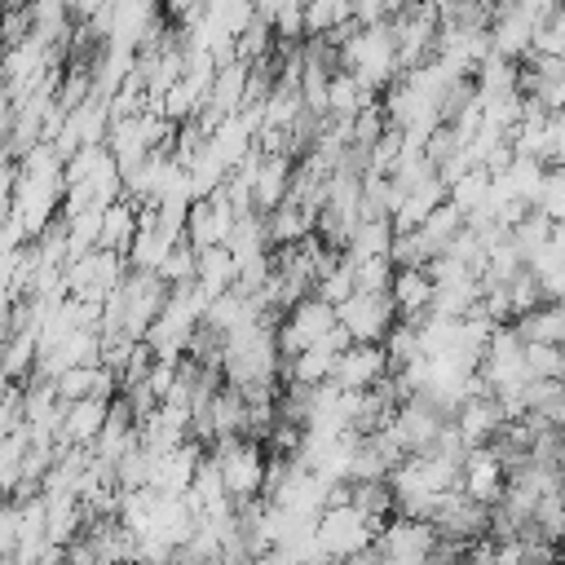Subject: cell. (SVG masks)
I'll list each match as a JSON object with an SVG mask.
<instances>
[{
  "mask_svg": "<svg viewBox=\"0 0 565 565\" xmlns=\"http://www.w3.org/2000/svg\"><path fill=\"white\" fill-rule=\"evenodd\" d=\"M207 565H221V561H207Z\"/></svg>",
  "mask_w": 565,
  "mask_h": 565,
  "instance_id": "4dcf8cb0",
  "label": "cell"
},
{
  "mask_svg": "<svg viewBox=\"0 0 565 565\" xmlns=\"http://www.w3.org/2000/svg\"><path fill=\"white\" fill-rule=\"evenodd\" d=\"M433 530L441 543H455V547H468L477 539L490 534V503H477L472 494H463L459 486L446 490L433 508Z\"/></svg>",
  "mask_w": 565,
  "mask_h": 565,
  "instance_id": "9c48e42d",
  "label": "cell"
},
{
  "mask_svg": "<svg viewBox=\"0 0 565 565\" xmlns=\"http://www.w3.org/2000/svg\"><path fill=\"white\" fill-rule=\"evenodd\" d=\"M221 468V486L234 503H252V499H265V481H269V455L260 441L252 437H225L207 450Z\"/></svg>",
  "mask_w": 565,
  "mask_h": 565,
  "instance_id": "7a4b0ae2",
  "label": "cell"
},
{
  "mask_svg": "<svg viewBox=\"0 0 565 565\" xmlns=\"http://www.w3.org/2000/svg\"><path fill=\"white\" fill-rule=\"evenodd\" d=\"M203 455H207V450H203L199 441H181L177 450L154 455L150 490H159V494H185L190 481H194V472H199V463H203Z\"/></svg>",
  "mask_w": 565,
  "mask_h": 565,
  "instance_id": "4fadbf2b",
  "label": "cell"
},
{
  "mask_svg": "<svg viewBox=\"0 0 565 565\" xmlns=\"http://www.w3.org/2000/svg\"><path fill=\"white\" fill-rule=\"evenodd\" d=\"M503 486H508V468L494 459V450L490 446L468 450V459L459 468V490L472 494L477 503H494L503 494Z\"/></svg>",
  "mask_w": 565,
  "mask_h": 565,
  "instance_id": "5bb4252c",
  "label": "cell"
},
{
  "mask_svg": "<svg viewBox=\"0 0 565 565\" xmlns=\"http://www.w3.org/2000/svg\"><path fill=\"white\" fill-rule=\"evenodd\" d=\"M393 274H397V265L388 256H371V260H358L353 265V287L358 291H388Z\"/></svg>",
  "mask_w": 565,
  "mask_h": 565,
  "instance_id": "cb8c5ba5",
  "label": "cell"
},
{
  "mask_svg": "<svg viewBox=\"0 0 565 565\" xmlns=\"http://www.w3.org/2000/svg\"><path fill=\"white\" fill-rule=\"evenodd\" d=\"M252 565H296V561H291L287 552H278V547H269V552H260V556H256Z\"/></svg>",
  "mask_w": 565,
  "mask_h": 565,
  "instance_id": "4316f807",
  "label": "cell"
},
{
  "mask_svg": "<svg viewBox=\"0 0 565 565\" xmlns=\"http://www.w3.org/2000/svg\"><path fill=\"white\" fill-rule=\"evenodd\" d=\"M234 207L225 203V194L216 190V194H203V199H194L190 203V212H185V243L194 247V252H207V247H225V238H230V230H234Z\"/></svg>",
  "mask_w": 565,
  "mask_h": 565,
  "instance_id": "8fae6325",
  "label": "cell"
},
{
  "mask_svg": "<svg viewBox=\"0 0 565 565\" xmlns=\"http://www.w3.org/2000/svg\"><path fill=\"white\" fill-rule=\"evenodd\" d=\"M106 146H79L71 159H66V168H62V185H79V181H93V172L106 163Z\"/></svg>",
  "mask_w": 565,
  "mask_h": 565,
  "instance_id": "603a6c76",
  "label": "cell"
},
{
  "mask_svg": "<svg viewBox=\"0 0 565 565\" xmlns=\"http://www.w3.org/2000/svg\"><path fill=\"white\" fill-rule=\"evenodd\" d=\"M194 282L216 300V296H225V291H234V282H238V260L230 256V247H207V252H199V274H194Z\"/></svg>",
  "mask_w": 565,
  "mask_h": 565,
  "instance_id": "ffe728a7",
  "label": "cell"
},
{
  "mask_svg": "<svg viewBox=\"0 0 565 565\" xmlns=\"http://www.w3.org/2000/svg\"><path fill=\"white\" fill-rule=\"evenodd\" d=\"M393 238H397L393 216H362L358 230H353L349 243H344V256H349L353 265H358V260H371V256H388V252H393Z\"/></svg>",
  "mask_w": 565,
  "mask_h": 565,
  "instance_id": "e0dca14e",
  "label": "cell"
},
{
  "mask_svg": "<svg viewBox=\"0 0 565 565\" xmlns=\"http://www.w3.org/2000/svg\"><path fill=\"white\" fill-rule=\"evenodd\" d=\"M556 472H561V481H565V437H561V455H556Z\"/></svg>",
  "mask_w": 565,
  "mask_h": 565,
  "instance_id": "f1b7e54d",
  "label": "cell"
},
{
  "mask_svg": "<svg viewBox=\"0 0 565 565\" xmlns=\"http://www.w3.org/2000/svg\"><path fill=\"white\" fill-rule=\"evenodd\" d=\"M388 296H393V309L402 322H424L428 309H433V278L428 269H415V265H402L388 282Z\"/></svg>",
  "mask_w": 565,
  "mask_h": 565,
  "instance_id": "9a60e30c",
  "label": "cell"
},
{
  "mask_svg": "<svg viewBox=\"0 0 565 565\" xmlns=\"http://www.w3.org/2000/svg\"><path fill=\"white\" fill-rule=\"evenodd\" d=\"M137 230H141V207H137L132 199H119V203H110V207L102 212V243H97V247H110V252L128 256Z\"/></svg>",
  "mask_w": 565,
  "mask_h": 565,
  "instance_id": "d6986e66",
  "label": "cell"
},
{
  "mask_svg": "<svg viewBox=\"0 0 565 565\" xmlns=\"http://www.w3.org/2000/svg\"><path fill=\"white\" fill-rule=\"evenodd\" d=\"M194 274H199V252H194L190 243H177V247L168 252V260L159 265V278L168 282V291L194 282Z\"/></svg>",
  "mask_w": 565,
  "mask_h": 565,
  "instance_id": "7402d4cb",
  "label": "cell"
},
{
  "mask_svg": "<svg viewBox=\"0 0 565 565\" xmlns=\"http://www.w3.org/2000/svg\"><path fill=\"white\" fill-rule=\"evenodd\" d=\"M110 402H115V397H79V402H66V406H62L57 446H79V450H88V446L102 437L106 419H110Z\"/></svg>",
  "mask_w": 565,
  "mask_h": 565,
  "instance_id": "7c38bea8",
  "label": "cell"
},
{
  "mask_svg": "<svg viewBox=\"0 0 565 565\" xmlns=\"http://www.w3.org/2000/svg\"><path fill=\"white\" fill-rule=\"evenodd\" d=\"M335 331V305H327L318 291H309L305 300H296L282 318H278V353L296 358L305 349H313L318 340H327Z\"/></svg>",
  "mask_w": 565,
  "mask_h": 565,
  "instance_id": "52a82bcc",
  "label": "cell"
},
{
  "mask_svg": "<svg viewBox=\"0 0 565 565\" xmlns=\"http://www.w3.org/2000/svg\"><path fill=\"white\" fill-rule=\"evenodd\" d=\"M437 547H441V539H437L433 521L402 516V512H393L380 525V539H375V552H380L384 565H428Z\"/></svg>",
  "mask_w": 565,
  "mask_h": 565,
  "instance_id": "5b68a950",
  "label": "cell"
},
{
  "mask_svg": "<svg viewBox=\"0 0 565 565\" xmlns=\"http://www.w3.org/2000/svg\"><path fill=\"white\" fill-rule=\"evenodd\" d=\"M318 547H322V556L331 561V565H340V561H349V556H362V552H371L375 547V539H380V521H371L362 508H353L349 499L344 503H331L322 516H318Z\"/></svg>",
  "mask_w": 565,
  "mask_h": 565,
  "instance_id": "3957f363",
  "label": "cell"
},
{
  "mask_svg": "<svg viewBox=\"0 0 565 565\" xmlns=\"http://www.w3.org/2000/svg\"><path fill=\"white\" fill-rule=\"evenodd\" d=\"M124 278H128V256H119L110 247H93L66 265V291L88 305H106Z\"/></svg>",
  "mask_w": 565,
  "mask_h": 565,
  "instance_id": "277c9868",
  "label": "cell"
},
{
  "mask_svg": "<svg viewBox=\"0 0 565 565\" xmlns=\"http://www.w3.org/2000/svg\"><path fill=\"white\" fill-rule=\"evenodd\" d=\"M9 124H13V97H9V88L0 84V141L9 137Z\"/></svg>",
  "mask_w": 565,
  "mask_h": 565,
  "instance_id": "484cf974",
  "label": "cell"
},
{
  "mask_svg": "<svg viewBox=\"0 0 565 565\" xmlns=\"http://www.w3.org/2000/svg\"><path fill=\"white\" fill-rule=\"evenodd\" d=\"M265 230H269V247H291V243L318 234V212H309V207L287 199L278 212L265 216Z\"/></svg>",
  "mask_w": 565,
  "mask_h": 565,
  "instance_id": "ac0fdd59",
  "label": "cell"
},
{
  "mask_svg": "<svg viewBox=\"0 0 565 565\" xmlns=\"http://www.w3.org/2000/svg\"><path fill=\"white\" fill-rule=\"evenodd\" d=\"M446 424H450V415H446L441 406H433L428 397L411 393V397L393 411V419L384 424V433H388V437L402 446V455L411 459V455L433 450V446H437V437L446 433Z\"/></svg>",
  "mask_w": 565,
  "mask_h": 565,
  "instance_id": "8992f818",
  "label": "cell"
},
{
  "mask_svg": "<svg viewBox=\"0 0 565 565\" xmlns=\"http://www.w3.org/2000/svg\"><path fill=\"white\" fill-rule=\"evenodd\" d=\"M388 375H393V362H388L384 344H349L335 358L331 384L344 388V393H366V388H380Z\"/></svg>",
  "mask_w": 565,
  "mask_h": 565,
  "instance_id": "30bf717a",
  "label": "cell"
},
{
  "mask_svg": "<svg viewBox=\"0 0 565 565\" xmlns=\"http://www.w3.org/2000/svg\"><path fill=\"white\" fill-rule=\"evenodd\" d=\"M349 503L362 508L371 521H388L397 512V494L388 486V477H371V481H349Z\"/></svg>",
  "mask_w": 565,
  "mask_h": 565,
  "instance_id": "44dd1931",
  "label": "cell"
},
{
  "mask_svg": "<svg viewBox=\"0 0 565 565\" xmlns=\"http://www.w3.org/2000/svg\"><path fill=\"white\" fill-rule=\"evenodd\" d=\"M282 353H278V318H260L225 335L221 375L234 388H278Z\"/></svg>",
  "mask_w": 565,
  "mask_h": 565,
  "instance_id": "6da1fadb",
  "label": "cell"
},
{
  "mask_svg": "<svg viewBox=\"0 0 565 565\" xmlns=\"http://www.w3.org/2000/svg\"><path fill=\"white\" fill-rule=\"evenodd\" d=\"M340 565H384V561H380V552L371 547V552H362V556H349V561H340Z\"/></svg>",
  "mask_w": 565,
  "mask_h": 565,
  "instance_id": "83f0119b",
  "label": "cell"
},
{
  "mask_svg": "<svg viewBox=\"0 0 565 565\" xmlns=\"http://www.w3.org/2000/svg\"><path fill=\"white\" fill-rule=\"evenodd\" d=\"M335 322L349 331L353 344H384L397 327V309L388 291H353L344 305H335Z\"/></svg>",
  "mask_w": 565,
  "mask_h": 565,
  "instance_id": "ba28073f",
  "label": "cell"
},
{
  "mask_svg": "<svg viewBox=\"0 0 565 565\" xmlns=\"http://www.w3.org/2000/svg\"><path fill=\"white\" fill-rule=\"evenodd\" d=\"M556 565H565V547H561V561H556Z\"/></svg>",
  "mask_w": 565,
  "mask_h": 565,
  "instance_id": "f546056e",
  "label": "cell"
},
{
  "mask_svg": "<svg viewBox=\"0 0 565 565\" xmlns=\"http://www.w3.org/2000/svg\"><path fill=\"white\" fill-rule=\"evenodd\" d=\"M512 331L525 344H543V349H565V296H552L543 305H534L530 313H521L512 322Z\"/></svg>",
  "mask_w": 565,
  "mask_h": 565,
  "instance_id": "2e32d148",
  "label": "cell"
},
{
  "mask_svg": "<svg viewBox=\"0 0 565 565\" xmlns=\"http://www.w3.org/2000/svg\"><path fill=\"white\" fill-rule=\"evenodd\" d=\"M31 31H35L31 4H22V9H0V40H4V49H13V44H22V40H31Z\"/></svg>",
  "mask_w": 565,
  "mask_h": 565,
  "instance_id": "d4e9b609",
  "label": "cell"
}]
</instances>
